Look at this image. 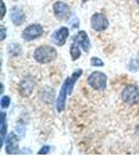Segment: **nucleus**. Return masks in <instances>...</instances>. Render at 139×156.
Listing matches in <instances>:
<instances>
[{
  "mask_svg": "<svg viewBox=\"0 0 139 156\" xmlns=\"http://www.w3.org/2000/svg\"><path fill=\"white\" fill-rule=\"evenodd\" d=\"M70 52H71V58H72V60H77V58H79V56H81L79 45H78V42L75 41V39H72V45H71Z\"/></svg>",
  "mask_w": 139,
  "mask_h": 156,
  "instance_id": "obj_13",
  "label": "nucleus"
},
{
  "mask_svg": "<svg viewBox=\"0 0 139 156\" xmlns=\"http://www.w3.org/2000/svg\"><path fill=\"white\" fill-rule=\"evenodd\" d=\"M4 38H6V28L2 27V41H4Z\"/></svg>",
  "mask_w": 139,
  "mask_h": 156,
  "instance_id": "obj_18",
  "label": "nucleus"
},
{
  "mask_svg": "<svg viewBox=\"0 0 139 156\" xmlns=\"http://www.w3.org/2000/svg\"><path fill=\"white\" fill-rule=\"evenodd\" d=\"M67 38H68V28L61 27L52 35V42L56 43L57 46H63L65 43V41H67Z\"/></svg>",
  "mask_w": 139,
  "mask_h": 156,
  "instance_id": "obj_7",
  "label": "nucleus"
},
{
  "mask_svg": "<svg viewBox=\"0 0 139 156\" xmlns=\"http://www.w3.org/2000/svg\"><path fill=\"white\" fill-rule=\"evenodd\" d=\"M74 39L78 42L79 48L84 49V52H89V49H91V42H89V38H88L86 32L84 31H79L77 35L74 36Z\"/></svg>",
  "mask_w": 139,
  "mask_h": 156,
  "instance_id": "obj_8",
  "label": "nucleus"
},
{
  "mask_svg": "<svg viewBox=\"0 0 139 156\" xmlns=\"http://www.w3.org/2000/svg\"><path fill=\"white\" fill-rule=\"evenodd\" d=\"M56 56H57L56 49L52 48V46H49V45L39 46V48L35 50V53H33L35 60L38 63H40V64H46V63L53 62L56 58Z\"/></svg>",
  "mask_w": 139,
  "mask_h": 156,
  "instance_id": "obj_2",
  "label": "nucleus"
},
{
  "mask_svg": "<svg viewBox=\"0 0 139 156\" xmlns=\"http://www.w3.org/2000/svg\"><path fill=\"white\" fill-rule=\"evenodd\" d=\"M32 88H33V82L31 80H25L23 84L19 85V91H21L23 95H29L31 91H32Z\"/></svg>",
  "mask_w": 139,
  "mask_h": 156,
  "instance_id": "obj_11",
  "label": "nucleus"
},
{
  "mask_svg": "<svg viewBox=\"0 0 139 156\" xmlns=\"http://www.w3.org/2000/svg\"><path fill=\"white\" fill-rule=\"evenodd\" d=\"M53 13H54L56 18L61 20V21H65V20L70 18L71 16V9L64 3V2H56L53 4Z\"/></svg>",
  "mask_w": 139,
  "mask_h": 156,
  "instance_id": "obj_4",
  "label": "nucleus"
},
{
  "mask_svg": "<svg viewBox=\"0 0 139 156\" xmlns=\"http://www.w3.org/2000/svg\"><path fill=\"white\" fill-rule=\"evenodd\" d=\"M43 34V28L39 24H32V25L26 27L23 32V39L24 41H33V39L39 38Z\"/></svg>",
  "mask_w": 139,
  "mask_h": 156,
  "instance_id": "obj_5",
  "label": "nucleus"
},
{
  "mask_svg": "<svg viewBox=\"0 0 139 156\" xmlns=\"http://www.w3.org/2000/svg\"><path fill=\"white\" fill-rule=\"evenodd\" d=\"M11 21H13L16 25H21V24L25 21V16H24V13H23V10H19V9H17V7H14L13 10H11Z\"/></svg>",
  "mask_w": 139,
  "mask_h": 156,
  "instance_id": "obj_10",
  "label": "nucleus"
},
{
  "mask_svg": "<svg viewBox=\"0 0 139 156\" xmlns=\"http://www.w3.org/2000/svg\"><path fill=\"white\" fill-rule=\"evenodd\" d=\"M10 105V98L9 96H3L2 98V109H6Z\"/></svg>",
  "mask_w": 139,
  "mask_h": 156,
  "instance_id": "obj_15",
  "label": "nucleus"
},
{
  "mask_svg": "<svg viewBox=\"0 0 139 156\" xmlns=\"http://www.w3.org/2000/svg\"><path fill=\"white\" fill-rule=\"evenodd\" d=\"M88 85L91 88H93L95 91H104L107 87V77L106 74L99 71L92 73L89 77H88Z\"/></svg>",
  "mask_w": 139,
  "mask_h": 156,
  "instance_id": "obj_3",
  "label": "nucleus"
},
{
  "mask_svg": "<svg viewBox=\"0 0 139 156\" xmlns=\"http://www.w3.org/2000/svg\"><path fill=\"white\" fill-rule=\"evenodd\" d=\"M91 63L93 66H96V67H103V66H104V63L102 62L100 58H97V57H92L91 58Z\"/></svg>",
  "mask_w": 139,
  "mask_h": 156,
  "instance_id": "obj_14",
  "label": "nucleus"
},
{
  "mask_svg": "<svg viewBox=\"0 0 139 156\" xmlns=\"http://www.w3.org/2000/svg\"><path fill=\"white\" fill-rule=\"evenodd\" d=\"M120 103L124 109L136 107L139 105V87L136 85H127L120 94Z\"/></svg>",
  "mask_w": 139,
  "mask_h": 156,
  "instance_id": "obj_1",
  "label": "nucleus"
},
{
  "mask_svg": "<svg viewBox=\"0 0 139 156\" xmlns=\"http://www.w3.org/2000/svg\"><path fill=\"white\" fill-rule=\"evenodd\" d=\"M2 18H4V14H6V6H4V2L2 0Z\"/></svg>",
  "mask_w": 139,
  "mask_h": 156,
  "instance_id": "obj_17",
  "label": "nucleus"
},
{
  "mask_svg": "<svg viewBox=\"0 0 139 156\" xmlns=\"http://www.w3.org/2000/svg\"><path fill=\"white\" fill-rule=\"evenodd\" d=\"M49 151H50V146H43L42 149L39 151V155H45V153H47Z\"/></svg>",
  "mask_w": 139,
  "mask_h": 156,
  "instance_id": "obj_16",
  "label": "nucleus"
},
{
  "mask_svg": "<svg viewBox=\"0 0 139 156\" xmlns=\"http://www.w3.org/2000/svg\"><path fill=\"white\" fill-rule=\"evenodd\" d=\"M91 27L95 31H104V29L109 27V21H107L104 14L96 13V14H93L91 18Z\"/></svg>",
  "mask_w": 139,
  "mask_h": 156,
  "instance_id": "obj_6",
  "label": "nucleus"
},
{
  "mask_svg": "<svg viewBox=\"0 0 139 156\" xmlns=\"http://www.w3.org/2000/svg\"><path fill=\"white\" fill-rule=\"evenodd\" d=\"M2 121H0V135H2V145L4 144V138H6V133H7V126H6V113L2 112L0 114Z\"/></svg>",
  "mask_w": 139,
  "mask_h": 156,
  "instance_id": "obj_12",
  "label": "nucleus"
},
{
  "mask_svg": "<svg viewBox=\"0 0 139 156\" xmlns=\"http://www.w3.org/2000/svg\"><path fill=\"white\" fill-rule=\"evenodd\" d=\"M135 2H136V4H138V6H139V0H135Z\"/></svg>",
  "mask_w": 139,
  "mask_h": 156,
  "instance_id": "obj_19",
  "label": "nucleus"
},
{
  "mask_svg": "<svg viewBox=\"0 0 139 156\" xmlns=\"http://www.w3.org/2000/svg\"><path fill=\"white\" fill-rule=\"evenodd\" d=\"M17 151H18V145H17L16 135L10 134L9 138H7V142H6V152L9 155H14V153H17Z\"/></svg>",
  "mask_w": 139,
  "mask_h": 156,
  "instance_id": "obj_9",
  "label": "nucleus"
}]
</instances>
